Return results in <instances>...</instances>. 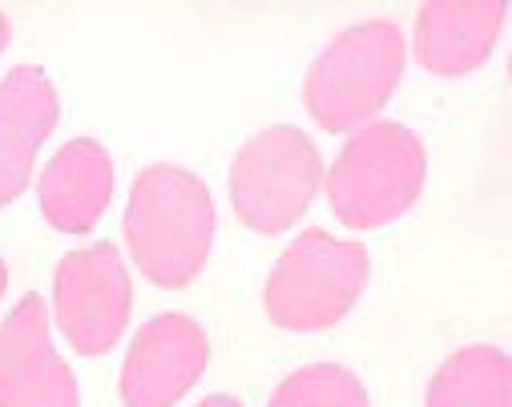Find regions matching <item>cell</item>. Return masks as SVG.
<instances>
[{
	"label": "cell",
	"mask_w": 512,
	"mask_h": 407,
	"mask_svg": "<svg viewBox=\"0 0 512 407\" xmlns=\"http://www.w3.org/2000/svg\"><path fill=\"white\" fill-rule=\"evenodd\" d=\"M125 238L134 262L162 287H186L214 238L210 190L182 166H150L130 194Z\"/></svg>",
	"instance_id": "obj_1"
},
{
	"label": "cell",
	"mask_w": 512,
	"mask_h": 407,
	"mask_svg": "<svg viewBox=\"0 0 512 407\" xmlns=\"http://www.w3.org/2000/svg\"><path fill=\"white\" fill-rule=\"evenodd\" d=\"M424 170L428 158L416 133L396 121H379L359 129V138L347 142V150L331 166L327 194L343 226L375 230L416 202Z\"/></svg>",
	"instance_id": "obj_2"
},
{
	"label": "cell",
	"mask_w": 512,
	"mask_h": 407,
	"mask_svg": "<svg viewBox=\"0 0 512 407\" xmlns=\"http://www.w3.org/2000/svg\"><path fill=\"white\" fill-rule=\"evenodd\" d=\"M404 73V37L388 21H367L335 37L307 73V105L319 125L351 129L392 97Z\"/></svg>",
	"instance_id": "obj_3"
},
{
	"label": "cell",
	"mask_w": 512,
	"mask_h": 407,
	"mask_svg": "<svg viewBox=\"0 0 512 407\" xmlns=\"http://www.w3.org/2000/svg\"><path fill=\"white\" fill-rule=\"evenodd\" d=\"M367 283V250L307 230L287 246L267 283V315L287 331H323L339 323Z\"/></svg>",
	"instance_id": "obj_4"
},
{
	"label": "cell",
	"mask_w": 512,
	"mask_h": 407,
	"mask_svg": "<svg viewBox=\"0 0 512 407\" xmlns=\"http://www.w3.org/2000/svg\"><path fill=\"white\" fill-rule=\"evenodd\" d=\"M319 186V154L295 125H275L254 138L230 170V202L250 230L279 234L311 202Z\"/></svg>",
	"instance_id": "obj_5"
},
{
	"label": "cell",
	"mask_w": 512,
	"mask_h": 407,
	"mask_svg": "<svg viewBox=\"0 0 512 407\" xmlns=\"http://www.w3.org/2000/svg\"><path fill=\"white\" fill-rule=\"evenodd\" d=\"M57 323L73 351L101 355L130 323V279L109 242L69 254L57 266Z\"/></svg>",
	"instance_id": "obj_6"
},
{
	"label": "cell",
	"mask_w": 512,
	"mask_h": 407,
	"mask_svg": "<svg viewBox=\"0 0 512 407\" xmlns=\"http://www.w3.org/2000/svg\"><path fill=\"white\" fill-rule=\"evenodd\" d=\"M0 407H77L73 371L53 351L37 295L21 299L0 331Z\"/></svg>",
	"instance_id": "obj_7"
},
{
	"label": "cell",
	"mask_w": 512,
	"mask_h": 407,
	"mask_svg": "<svg viewBox=\"0 0 512 407\" xmlns=\"http://www.w3.org/2000/svg\"><path fill=\"white\" fill-rule=\"evenodd\" d=\"M206 367V335L186 315L150 319L121 367L125 407H174Z\"/></svg>",
	"instance_id": "obj_8"
},
{
	"label": "cell",
	"mask_w": 512,
	"mask_h": 407,
	"mask_svg": "<svg viewBox=\"0 0 512 407\" xmlns=\"http://www.w3.org/2000/svg\"><path fill=\"white\" fill-rule=\"evenodd\" d=\"M57 125V97L41 69L25 65L0 85V206H9L29 174L37 146Z\"/></svg>",
	"instance_id": "obj_9"
},
{
	"label": "cell",
	"mask_w": 512,
	"mask_h": 407,
	"mask_svg": "<svg viewBox=\"0 0 512 407\" xmlns=\"http://www.w3.org/2000/svg\"><path fill=\"white\" fill-rule=\"evenodd\" d=\"M504 25L500 0H440L416 21V53L432 73L456 77L476 69Z\"/></svg>",
	"instance_id": "obj_10"
},
{
	"label": "cell",
	"mask_w": 512,
	"mask_h": 407,
	"mask_svg": "<svg viewBox=\"0 0 512 407\" xmlns=\"http://www.w3.org/2000/svg\"><path fill=\"white\" fill-rule=\"evenodd\" d=\"M109 190H113L109 154L97 142L81 138L69 142L41 174V210L57 230L81 234L101 218Z\"/></svg>",
	"instance_id": "obj_11"
},
{
	"label": "cell",
	"mask_w": 512,
	"mask_h": 407,
	"mask_svg": "<svg viewBox=\"0 0 512 407\" xmlns=\"http://www.w3.org/2000/svg\"><path fill=\"white\" fill-rule=\"evenodd\" d=\"M512 367L496 347L456 351L428 387V407H508Z\"/></svg>",
	"instance_id": "obj_12"
},
{
	"label": "cell",
	"mask_w": 512,
	"mask_h": 407,
	"mask_svg": "<svg viewBox=\"0 0 512 407\" xmlns=\"http://www.w3.org/2000/svg\"><path fill=\"white\" fill-rule=\"evenodd\" d=\"M271 407H367V391L347 367L315 363L283 379Z\"/></svg>",
	"instance_id": "obj_13"
},
{
	"label": "cell",
	"mask_w": 512,
	"mask_h": 407,
	"mask_svg": "<svg viewBox=\"0 0 512 407\" xmlns=\"http://www.w3.org/2000/svg\"><path fill=\"white\" fill-rule=\"evenodd\" d=\"M198 407H242L238 399H230V395H210L206 403H198Z\"/></svg>",
	"instance_id": "obj_14"
},
{
	"label": "cell",
	"mask_w": 512,
	"mask_h": 407,
	"mask_svg": "<svg viewBox=\"0 0 512 407\" xmlns=\"http://www.w3.org/2000/svg\"><path fill=\"white\" fill-rule=\"evenodd\" d=\"M9 45V21H5V13H0V49Z\"/></svg>",
	"instance_id": "obj_15"
},
{
	"label": "cell",
	"mask_w": 512,
	"mask_h": 407,
	"mask_svg": "<svg viewBox=\"0 0 512 407\" xmlns=\"http://www.w3.org/2000/svg\"><path fill=\"white\" fill-rule=\"evenodd\" d=\"M0 295H5V262H0Z\"/></svg>",
	"instance_id": "obj_16"
}]
</instances>
